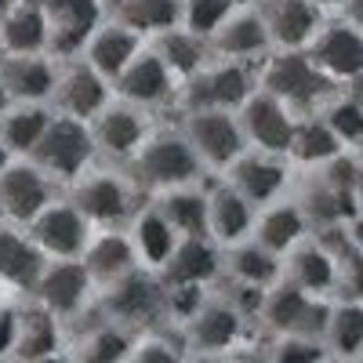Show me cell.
I'll return each mask as SVG.
<instances>
[{
    "instance_id": "obj_31",
    "label": "cell",
    "mask_w": 363,
    "mask_h": 363,
    "mask_svg": "<svg viewBox=\"0 0 363 363\" xmlns=\"http://www.w3.org/2000/svg\"><path fill=\"white\" fill-rule=\"evenodd\" d=\"M48 33L40 0H0V51H48Z\"/></svg>"
},
{
    "instance_id": "obj_3",
    "label": "cell",
    "mask_w": 363,
    "mask_h": 363,
    "mask_svg": "<svg viewBox=\"0 0 363 363\" xmlns=\"http://www.w3.org/2000/svg\"><path fill=\"white\" fill-rule=\"evenodd\" d=\"M29 160L66 189L73 178H80L91 164L99 160L95 138H91V124L51 109V120H48L40 142L33 145V153H29Z\"/></svg>"
},
{
    "instance_id": "obj_37",
    "label": "cell",
    "mask_w": 363,
    "mask_h": 363,
    "mask_svg": "<svg viewBox=\"0 0 363 363\" xmlns=\"http://www.w3.org/2000/svg\"><path fill=\"white\" fill-rule=\"evenodd\" d=\"M51 120V106H33V102H11L0 113V142L11 157H29L33 145L40 142L44 128Z\"/></svg>"
},
{
    "instance_id": "obj_32",
    "label": "cell",
    "mask_w": 363,
    "mask_h": 363,
    "mask_svg": "<svg viewBox=\"0 0 363 363\" xmlns=\"http://www.w3.org/2000/svg\"><path fill=\"white\" fill-rule=\"evenodd\" d=\"M222 277L233 284H247V287H272L284 277V258H277L247 236L240 244L222 247Z\"/></svg>"
},
{
    "instance_id": "obj_12",
    "label": "cell",
    "mask_w": 363,
    "mask_h": 363,
    "mask_svg": "<svg viewBox=\"0 0 363 363\" xmlns=\"http://www.w3.org/2000/svg\"><path fill=\"white\" fill-rule=\"evenodd\" d=\"M327 309H330V301L298 291L287 280H277L272 287H265L262 309H258V323H265L272 335L320 338L323 335V323H327Z\"/></svg>"
},
{
    "instance_id": "obj_38",
    "label": "cell",
    "mask_w": 363,
    "mask_h": 363,
    "mask_svg": "<svg viewBox=\"0 0 363 363\" xmlns=\"http://www.w3.org/2000/svg\"><path fill=\"white\" fill-rule=\"evenodd\" d=\"M320 342L327 356H338V359L363 356V301H335L327 309Z\"/></svg>"
},
{
    "instance_id": "obj_30",
    "label": "cell",
    "mask_w": 363,
    "mask_h": 363,
    "mask_svg": "<svg viewBox=\"0 0 363 363\" xmlns=\"http://www.w3.org/2000/svg\"><path fill=\"white\" fill-rule=\"evenodd\" d=\"M280 280L294 284L298 291H306L313 298L335 294V255L323 251L313 236H306L298 247H291L284 255V277Z\"/></svg>"
},
{
    "instance_id": "obj_59",
    "label": "cell",
    "mask_w": 363,
    "mask_h": 363,
    "mask_svg": "<svg viewBox=\"0 0 363 363\" xmlns=\"http://www.w3.org/2000/svg\"><path fill=\"white\" fill-rule=\"evenodd\" d=\"M345 363H363V356H356V359H345Z\"/></svg>"
},
{
    "instance_id": "obj_8",
    "label": "cell",
    "mask_w": 363,
    "mask_h": 363,
    "mask_svg": "<svg viewBox=\"0 0 363 363\" xmlns=\"http://www.w3.org/2000/svg\"><path fill=\"white\" fill-rule=\"evenodd\" d=\"M182 135L189 138L203 171H225L247 149L240 120L229 109H186L182 113Z\"/></svg>"
},
{
    "instance_id": "obj_60",
    "label": "cell",
    "mask_w": 363,
    "mask_h": 363,
    "mask_svg": "<svg viewBox=\"0 0 363 363\" xmlns=\"http://www.w3.org/2000/svg\"><path fill=\"white\" fill-rule=\"evenodd\" d=\"M0 363H15V359H0Z\"/></svg>"
},
{
    "instance_id": "obj_58",
    "label": "cell",
    "mask_w": 363,
    "mask_h": 363,
    "mask_svg": "<svg viewBox=\"0 0 363 363\" xmlns=\"http://www.w3.org/2000/svg\"><path fill=\"white\" fill-rule=\"evenodd\" d=\"M8 106H11V102H8V95H4V87H0V113H4Z\"/></svg>"
},
{
    "instance_id": "obj_48",
    "label": "cell",
    "mask_w": 363,
    "mask_h": 363,
    "mask_svg": "<svg viewBox=\"0 0 363 363\" xmlns=\"http://www.w3.org/2000/svg\"><path fill=\"white\" fill-rule=\"evenodd\" d=\"M345 233H349V244L356 251H363V211H356V215L345 222Z\"/></svg>"
},
{
    "instance_id": "obj_34",
    "label": "cell",
    "mask_w": 363,
    "mask_h": 363,
    "mask_svg": "<svg viewBox=\"0 0 363 363\" xmlns=\"http://www.w3.org/2000/svg\"><path fill=\"white\" fill-rule=\"evenodd\" d=\"M149 48L160 55V62L174 73L178 84H186L193 73H200V69L211 62L207 40L196 37V33H189V29H182V26L164 29V33H157V37H149Z\"/></svg>"
},
{
    "instance_id": "obj_24",
    "label": "cell",
    "mask_w": 363,
    "mask_h": 363,
    "mask_svg": "<svg viewBox=\"0 0 363 363\" xmlns=\"http://www.w3.org/2000/svg\"><path fill=\"white\" fill-rule=\"evenodd\" d=\"M211 58H233V62H262L269 55V33L258 8H236L215 33L207 37Z\"/></svg>"
},
{
    "instance_id": "obj_56",
    "label": "cell",
    "mask_w": 363,
    "mask_h": 363,
    "mask_svg": "<svg viewBox=\"0 0 363 363\" xmlns=\"http://www.w3.org/2000/svg\"><path fill=\"white\" fill-rule=\"evenodd\" d=\"M316 8H330V4H345V0H313Z\"/></svg>"
},
{
    "instance_id": "obj_22",
    "label": "cell",
    "mask_w": 363,
    "mask_h": 363,
    "mask_svg": "<svg viewBox=\"0 0 363 363\" xmlns=\"http://www.w3.org/2000/svg\"><path fill=\"white\" fill-rule=\"evenodd\" d=\"M142 48H145V37L135 33L131 26L116 22V18H102L95 29H91V37H87V44H84V51L77 58H84L99 77H106L113 84L120 73L131 66V58Z\"/></svg>"
},
{
    "instance_id": "obj_39",
    "label": "cell",
    "mask_w": 363,
    "mask_h": 363,
    "mask_svg": "<svg viewBox=\"0 0 363 363\" xmlns=\"http://www.w3.org/2000/svg\"><path fill=\"white\" fill-rule=\"evenodd\" d=\"M131 349H135V335H131V330L102 316L95 327H87L80 335L73 359L77 363H128Z\"/></svg>"
},
{
    "instance_id": "obj_50",
    "label": "cell",
    "mask_w": 363,
    "mask_h": 363,
    "mask_svg": "<svg viewBox=\"0 0 363 363\" xmlns=\"http://www.w3.org/2000/svg\"><path fill=\"white\" fill-rule=\"evenodd\" d=\"M345 18H349L352 29L363 33V0H345Z\"/></svg>"
},
{
    "instance_id": "obj_23",
    "label": "cell",
    "mask_w": 363,
    "mask_h": 363,
    "mask_svg": "<svg viewBox=\"0 0 363 363\" xmlns=\"http://www.w3.org/2000/svg\"><path fill=\"white\" fill-rule=\"evenodd\" d=\"M80 262H84L91 284H95L99 291L109 287V284H116V280H124L128 272L142 269L124 225L95 229V233H91V240H87V247H84V255H80Z\"/></svg>"
},
{
    "instance_id": "obj_15",
    "label": "cell",
    "mask_w": 363,
    "mask_h": 363,
    "mask_svg": "<svg viewBox=\"0 0 363 363\" xmlns=\"http://www.w3.org/2000/svg\"><path fill=\"white\" fill-rule=\"evenodd\" d=\"M58 69L62 62L48 51H0V87H4L8 102L48 106Z\"/></svg>"
},
{
    "instance_id": "obj_47",
    "label": "cell",
    "mask_w": 363,
    "mask_h": 363,
    "mask_svg": "<svg viewBox=\"0 0 363 363\" xmlns=\"http://www.w3.org/2000/svg\"><path fill=\"white\" fill-rule=\"evenodd\" d=\"M15 330H18V309L8 301V306H0V359H11Z\"/></svg>"
},
{
    "instance_id": "obj_29",
    "label": "cell",
    "mask_w": 363,
    "mask_h": 363,
    "mask_svg": "<svg viewBox=\"0 0 363 363\" xmlns=\"http://www.w3.org/2000/svg\"><path fill=\"white\" fill-rule=\"evenodd\" d=\"M306 236H309V222L294 200H272V203L258 207L251 240L262 244L265 251H272L277 258H284L291 247H298Z\"/></svg>"
},
{
    "instance_id": "obj_42",
    "label": "cell",
    "mask_w": 363,
    "mask_h": 363,
    "mask_svg": "<svg viewBox=\"0 0 363 363\" xmlns=\"http://www.w3.org/2000/svg\"><path fill=\"white\" fill-rule=\"evenodd\" d=\"M207 298H211V287L203 284H164V323L186 327Z\"/></svg>"
},
{
    "instance_id": "obj_16",
    "label": "cell",
    "mask_w": 363,
    "mask_h": 363,
    "mask_svg": "<svg viewBox=\"0 0 363 363\" xmlns=\"http://www.w3.org/2000/svg\"><path fill=\"white\" fill-rule=\"evenodd\" d=\"M236 120H240V131H244L247 149L287 157V145H291L298 116L280 99H272V95H265L262 87H255L251 99L236 109Z\"/></svg>"
},
{
    "instance_id": "obj_28",
    "label": "cell",
    "mask_w": 363,
    "mask_h": 363,
    "mask_svg": "<svg viewBox=\"0 0 363 363\" xmlns=\"http://www.w3.org/2000/svg\"><path fill=\"white\" fill-rule=\"evenodd\" d=\"M44 255L40 247L29 240V233L22 225L0 222V280L8 284V291L29 294L44 269Z\"/></svg>"
},
{
    "instance_id": "obj_14",
    "label": "cell",
    "mask_w": 363,
    "mask_h": 363,
    "mask_svg": "<svg viewBox=\"0 0 363 363\" xmlns=\"http://www.w3.org/2000/svg\"><path fill=\"white\" fill-rule=\"evenodd\" d=\"M109 102H113V84L106 77H99L84 58H66L62 69H58L48 106L73 120H95Z\"/></svg>"
},
{
    "instance_id": "obj_26",
    "label": "cell",
    "mask_w": 363,
    "mask_h": 363,
    "mask_svg": "<svg viewBox=\"0 0 363 363\" xmlns=\"http://www.w3.org/2000/svg\"><path fill=\"white\" fill-rule=\"evenodd\" d=\"M157 277H160V284H203V287H211L222 280V247L211 236H182Z\"/></svg>"
},
{
    "instance_id": "obj_10",
    "label": "cell",
    "mask_w": 363,
    "mask_h": 363,
    "mask_svg": "<svg viewBox=\"0 0 363 363\" xmlns=\"http://www.w3.org/2000/svg\"><path fill=\"white\" fill-rule=\"evenodd\" d=\"M26 233L48 262H58V258H80L91 233H95V225L84 218V211L66 193H58L40 215L26 225Z\"/></svg>"
},
{
    "instance_id": "obj_51",
    "label": "cell",
    "mask_w": 363,
    "mask_h": 363,
    "mask_svg": "<svg viewBox=\"0 0 363 363\" xmlns=\"http://www.w3.org/2000/svg\"><path fill=\"white\" fill-rule=\"evenodd\" d=\"M29 363H77L69 352H62V349H58V352H51V356H40V359H29Z\"/></svg>"
},
{
    "instance_id": "obj_17",
    "label": "cell",
    "mask_w": 363,
    "mask_h": 363,
    "mask_svg": "<svg viewBox=\"0 0 363 363\" xmlns=\"http://www.w3.org/2000/svg\"><path fill=\"white\" fill-rule=\"evenodd\" d=\"M48 15V55L58 62L77 58L102 18H106V0H40Z\"/></svg>"
},
{
    "instance_id": "obj_20",
    "label": "cell",
    "mask_w": 363,
    "mask_h": 363,
    "mask_svg": "<svg viewBox=\"0 0 363 363\" xmlns=\"http://www.w3.org/2000/svg\"><path fill=\"white\" fill-rule=\"evenodd\" d=\"M258 15L265 22L269 48L306 51L320 29V8L313 0H258Z\"/></svg>"
},
{
    "instance_id": "obj_27",
    "label": "cell",
    "mask_w": 363,
    "mask_h": 363,
    "mask_svg": "<svg viewBox=\"0 0 363 363\" xmlns=\"http://www.w3.org/2000/svg\"><path fill=\"white\" fill-rule=\"evenodd\" d=\"M124 229H128V236H131V247H135L138 265L149 269V272H160L164 262L171 258L174 244L182 240V236L171 229V222L160 215V207H157L153 200L142 203V207H135V215L128 218Z\"/></svg>"
},
{
    "instance_id": "obj_33",
    "label": "cell",
    "mask_w": 363,
    "mask_h": 363,
    "mask_svg": "<svg viewBox=\"0 0 363 363\" xmlns=\"http://www.w3.org/2000/svg\"><path fill=\"white\" fill-rule=\"evenodd\" d=\"M62 349V320L51 316L44 306L29 301L26 309H18V330H15V363H29Z\"/></svg>"
},
{
    "instance_id": "obj_53",
    "label": "cell",
    "mask_w": 363,
    "mask_h": 363,
    "mask_svg": "<svg viewBox=\"0 0 363 363\" xmlns=\"http://www.w3.org/2000/svg\"><path fill=\"white\" fill-rule=\"evenodd\" d=\"M11 160H15V157L8 153V149H4V142H0V171H4V167H8Z\"/></svg>"
},
{
    "instance_id": "obj_40",
    "label": "cell",
    "mask_w": 363,
    "mask_h": 363,
    "mask_svg": "<svg viewBox=\"0 0 363 363\" xmlns=\"http://www.w3.org/2000/svg\"><path fill=\"white\" fill-rule=\"evenodd\" d=\"M342 149H345V145L330 135V128L323 124L320 116H301V120H294V135H291V145H287V157H291L294 164L320 167L323 160L338 157Z\"/></svg>"
},
{
    "instance_id": "obj_1",
    "label": "cell",
    "mask_w": 363,
    "mask_h": 363,
    "mask_svg": "<svg viewBox=\"0 0 363 363\" xmlns=\"http://www.w3.org/2000/svg\"><path fill=\"white\" fill-rule=\"evenodd\" d=\"M66 196L84 211V218L95 229H113L128 225V218L138 207V182L124 164H91L80 178L66 186Z\"/></svg>"
},
{
    "instance_id": "obj_21",
    "label": "cell",
    "mask_w": 363,
    "mask_h": 363,
    "mask_svg": "<svg viewBox=\"0 0 363 363\" xmlns=\"http://www.w3.org/2000/svg\"><path fill=\"white\" fill-rule=\"evenodd\" d=\"M244 316H240L222 294H211L200 313L182 327L186 335V352H233L244 338Z\"/></svg>"
},
{
    "instance_id": "obj_43",
    "label": "cell",
    "mask_w": 363,
    "mask_h": 363,
    "mask_svg": "<svg viewBox=\"0 0 363 363\" xmlns=\"http://www.w3.org/2000/svg\"><path fill=\"white\" fill-rule=\"evenodd\" d=\"M233 11L236 8L229 4V0H182V22L178 26L207 40Z\"/></svg>"
},
{
    "instance_id": "obj_62",
    "label": "cell",
    "mask_w": 363,
    "mask_h": 363,
    "mask_svg": "<svg viewBox=\"0 0 363 363\" xmlns=\"http://www.w3.org/2000/svg\"><path fill=\"white\" fill-rule=\"evenodd\" d=\"M0 222H4V215H0Z\"/></svg>"
},
{
    "instance_id": "obj_9",
    "label": "cell",
    "mask_w": 363,
    "mask_h": 363,
    "mask_svg": "<svg viewBox=\"0 0 363 363\" xmlns=\"http://www.w3.org/2000/svg\"><path fill=\"white\" fill-rule=\"evenodd\" d=\"M87 124H91V138H95L99 157H106L109 164H124V167L135 160V153L145 145V138L157 131L153 113H145L131 102H120V99H113Z\"/></svg>"
},
{
    "instance_id": "obj_2",
    "label": "cell",
    "mask_w": 363,
    "mask_h": 363,
    "mask_svg": "<svg viewBox=\"0 0 363 363\" xmlns=\"http://www.w3.org/2000/svg\"><path fill=\"white\" fill-rule=\"evenodd\" d=\"M128 171L135 174L142 193H164V189H178V186H196L207 174L196 149L189 145V138L178 131H153L145 138V145L135 153V160L128 164Z\"/></svg>"
},
{
    "instance_id": "obj_5",
    "label": "cell",
    "mask_w": 363,
    "mask_h": 363,
    "mask_svg": "<svg viewBox=\"0 0 363 363\" xmlns=\"http://www.w3.org/2000/svg\"><path fill=\"white\" fill-rule=\"evenodd\" d=\"M99 309L106 320L128 327L131 335H145L164 323V284L157 272L135 269L124 280L99 291Z\"/></svg>"
},
{
    "instance_id": "obj_61",
    "label": "cell",
    "mask_w": 363,
    "mask_h": 363,
    "mask_svg": "<svg viewBox=\"0 0 363 363\" xmlns=\"http://www.w3.org/2000/svg\"><path fill=\"white\" fill-rule=\"evenodd\" d=\"M4 4H15V0H4Z\"/></svg>"
},
{
    "instance_id": "obj_45",
    "label": "cell",
    "mask_w": 363,
    "mask_h": 363,
    "mask_svg": "<svg viewBox=\"0 0 363 363\" xmlns=\"http://www.w3.org/2000/svg\"><path fill=\"white\" fill-rule=\"evenodd\" d=\"M335 294L338 301H363V251L349 247L335 258Z\"/></svg>"
},
{
    "instance_id": "obj_4",
    "label": "cell",
    "mask_w": 363,
    "mask_h": 363,
    "mask_svg": "<svg viewBox=\"0 0 363 363\" xmlns=\"http://www.w3.org/2000/svg\"><path fill=\"white\" fill-rule=\"evenodd\" d=\"M258 87V62H233V58H211L178 91V109H229L236 113Z\"/></svg>"
},
{
    "instance_id": "obj_41",
    "label": "cell",
    "mask_w": 363,
    "mask_h": 363,
    "mask_svg": "<svg viewBox=\"0 0 363 363\" xmlns=\"http://www.w3.org/2000/svg\"><path fill=\"white\" fill-rule=\"evenodd\" d=\"M320 120L330 128L342 145H359L363 142V106L352 99V95H342V99H330L320 113Z\"/></svg>"
},
{
    "instance_id": "obj_11",
    "label": "cell",
    "mask_w": 363,
    "mask_h": 363,
    "mask_svg": "<svg viewBox=\"0 0 363 363\" xmlns=\"http://www.w3.org/2000/svg\"><path fill=\"white\" fill-rule=\"evenodd\" d=\"M58 193H66V189L55 178H48L29 157H15L0 171V215L11 225L26 229Z\"/></svg>"
},
{
    "instance_id": "obj_6",
    "label": "cell",
    "mask_w": 363,
    "mask_h": 363,
    "mask_svg": "<svg viewBox=\"0 0 363 363\" xmlns=\"http://www.w3.org/2000/svg\"><path fill=\"white\" fill-rule=\"evenodd\" d=\"M258 87L280 99L291 113H306L327 99L330 80L309 62L306 51H277L258 62Z\"/></svg>"
},
{
    "instance_id": "obj_57",
    "label": "cell",
    "mask_w": 363,
    "mask_h": 363,
    "mask_svg": "<svg viewBox=\"0 0 363 363\" xmlns=\"http://www.w3.org/2000/svg\"><path fill=\"white\" fill-rule=\"evenodd\" d=\"M0 306H8V284L0 280Z\"/></svg>"
},
{
    "instance_id": "obj_46",
    "label": "cell",
    "mask_w": 363,
    "mask_h": 363,
    "mask_svg": "<svg viewBox=\"0 0 363 363\" xmlns=\"http://www.w3.org/2000/svg\"><path fill=\"white\" fill-rule=\"evenodd\" d=\"M186 352H178V345L164 335H145L135 338V349H131V359L128 363H182Z\"/></svg>"
},
{
    "instance_id": "obj_52",
    "label": "cell",
    "mask_w": 363,
    "mask_h": 363,
    "mask_svg": "<svg viewBox=\"0 0 363 363\" xmlns=\"http://www.w3.org/2000/svg\"><path fill=\"white\" fill-rule=\"evenodd\" d=\"M352 193H356V203H363V157L356 160V189Z\"/></svg>"
},
{
    "instance_id": "obj_18",
    "label": "cell",
    "mask_w": 363,
    "mask_h": 363,
    "mask_svg": "<svg viewBox=\"0 0 363 363\" xmlns=\"http://www.w3.org/2000/svg\"><path fill=\"white\" fill-rule=\"evenodd\" d=\"M309 62L330 80H359L363 77V33L352 29L349 22H338V26H320L316 37L309 40L306 48Z\"/></svg>"
},
{
    "instance_id": "obj_44",
    "label": "cell",
    "mask_w": 363,
    "mask_h": 363,
    "mask_svg": "<svg viewBox=\"0 0 363 363\" xmlns=\"http://www.w3.org/2000/svg\"><path fill=\"white\" fill-rule=\"evenodd\" d=\"M327 349L320 338H306V335H277L265 363H323Z\"/></svg>"
},
{
    "instance_id": "obj_19",
    "label": "cell",
    "mask_w": 363,
    "mask_h": 363,
    "mask_svg": "<svg viewBox=\"0 0 363 363\" xmlns=\"http://www.w3.org/2000/svg\"><path fill=\"white\" fill-rule=\"evenodd\" d=\"M218 178H225L229 186L255 207H265L272 200H280L287 189V164L277 153H258V149H244Z\"/></svg>"
},
{
    "instance_id": "obj_35",
    "label": "cell",
    "mask_w": 363,
    "mask_h": 363,
    "mask_svg": "<svg viewBox=\"0 0 363 363\" xmlns=\"http://www.w3.org/2000/svg\"><path fill=\"white\" fill-rule=\"evenodd\" d=\"M106 18L131 26L149 40L182 22V0H106Z\"/></svg>"
},
{
    "instance_id": "obj_25",
    "label": "cell",
    "mask_w": 363,
    "mask_h": 363,
    "mask_svg": "<svg viewBox=\"0 0 363 363\" xmlns=\"http://www.w3.org/2000/svg\"><path fill=\"white\" fill-rule=\"evenodd\" d=\"M203 189H207V236L215 240L218 247H229V244L247 240L251 229H255L258 207L247 203L225 178L211 182V186H203Z\"/></svg>"
},
{
    "instance_id": "obj_55",
    "label": "cell",
    "mask_w": 363,
    "mask_h": 363,
    "mask_svg": "<svg viewBox=\"0 0 363 363\" xmlns=\"http://www.w3.org/2000/svg\"><path fill=\"white\" fill-rule=\"evenodd\" d=\"M229 4H233V8H255L258 0H229Z\"/></svg>"
},
{
    "instance_id": "obj_54",
    "label": "cell",
    "mask_w": 363,
    "mask_h": 363,
    "mask_svg": "<svg viewBox=\"0 0 363 363\" xmlns=\"http://www.w3.org/2000/svg\"><path fill=\"white\" fill-rule=\"evenodd\" d=\"M352 84H359V87H356V91H352V99H356V102H359V106H363V77H359V80H352Z\"/></svg>"
},
{
    "instance_id": "obj_7",
    "label": "cell",
    "mask_w": 363,
    "mask_h": 363,
    "mask_svg": "<svg viewBox=\"0 0 363 363\" xmlns=\"http://www.w3.org/2000/svg\"><path fill=\"white\" fill-rule=\"evenodd\" d=\"M29 298H33L37 306H44L51 316L69 323V320H77L91 309V301L99 298V287L91 284L80 258H58V262H44Z\"/></svg>"
},
{
    "instance_id": "obj_36",
    "label": "cell",
    "mask_w": 363,
    "mask_h": 363,
    "mask_svg": "<svg viewBox=\"0 0 363 363\" xmlns=\"http://www.w3.org/2000/svg\"><path fill=\"white\" fill-rule=\"evenodd\" d=\"M153 203L160 207V215L171 222V229L178 236H207V189H203V182L164 189L153 196Z\"/></svg>"
},
{
    "instance_id": "obj_49",
    "label": "cell",
    "mask_w": 363,
    "mask_h": 363,
    "mask_svg": "<svg viewBox=\"0 0 363 363\" xmlns=\"http://www.w3.org/2000/svg\"><path fill=\"white\" fill-rule=\"evenodd\" d=\"M182 363H236L229 352H186Z\"/></svg>"
},
{
    "instance_id": "obj_13",
    "label": "cell",
    "mask_w": 363,
    "mask_h": 363,
    "mask_svg": "<svg viewBox=\"0 0 363 363\" xmlns=\"http://www.w3.org/2000/svg\"><path fill=\"white\" fill-rule=\"evenodd\" d=\"M178 91H182V84H178L174 73L160 62V55L149 48V40H145V48L131 58V66L113 80V99L131 102V106H138V109H145V113L178 106Z\"/></svg>"
}]
</instances>
